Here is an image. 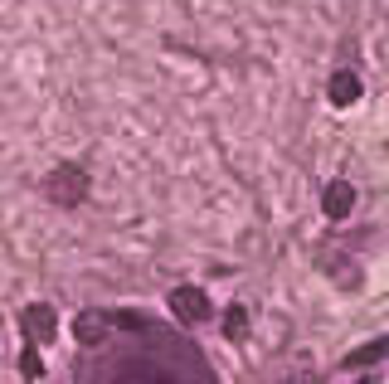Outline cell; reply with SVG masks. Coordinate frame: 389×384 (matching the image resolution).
<instances>
[{
  "mask_svg": "<svg viewBox=\"0 0 389 384\" xmlns=\"http://www.w3.org/2000/svg\"><path fill=\"white\" fill-rule=\"evenodd\" d=\"M112 321H117V326H127V331H141V326H146L137 311H122V316H112Z\"/></svg>",
  "mask_w": 389,
  "mask_h": 384,
  "instance_id": "30bf717a",
  "label": "cell"
},
{
  "mask_svg": "<svg viewBox=\"0 0 389 384\" xmlns=\"http://www.w3.org/2000/svg\"><path fill=\"white\" fill-rule=\"evenodd\" d=\"M170 311H175L185 326H199V321L209 316V297H204L199 287H175V292H170Z\"/></svg>",
  "mask_w": 389,
  "mask_h": 384,
  "instance_id": "7a4b0ae2",
  "label": "cell"
},
{
  "mask_svg": "<svg viewBox=\"0 0 389 384\" xmlns=\"http://www.w3.org/2000/svg\"><path fill=\"white\" fill-rule=\"evenodd\" d=\"M326 98H331L336 108H351V103L361 98V78H356L351 68H346V73H336V78H331V88H326Z\"/></svg>",
  "mask_w": 389,
  "mask_h": 384,
  "instance_id": "8992f818",
  "label": "cell"
},
{
  "mask_svg": "<svg viewBox=\"0 0 389 384\" xmlns=\"http://www.w3.org/2000/svg\"><path fill=\"white\" fill-rule=\"evenodd\" d=\"M73 336H78V346H103V336H108V316H103V311H83V316L73 321Z\"/></svg>",
  "mask_w": 389,
  "mask_h": 384,
  "instance_id": "5b68a950",
  "label": "cell"
},
{
  "mask_svg": "<svg viewBox=\"0 0 389 384\" xmlns=\"http://www.w3.org/2000/svg\"><path fill=\"white\" fill-rule=\"evenodd\" d=\"M224 336H229V341H244V336H249V311H244V306H229V311H224Z\"/></svg>",
  "mask_w": 389,
  "mask_h": 384,
  "instance_id": "52a82bcc",
  "label": "cell"
},
{
  "mask_svg": "<svg viewBox=\"0 0 389 384\" xmlns=\"http://www.w3.org/2000/svg\"><path fill=\"white\" fill-rule=\"evenodd\" d=\"M20 370H25V380H39V375H44V360H39V351H34V341H29V351H25V360H20Z\"/></svg>",
  "mask_w": 389,
  "mask_h": 384,
  "instance_id": "9c48e42d",
  "label": "cell"
},
{
  "mask_svg": "<svg viewBox=\"0 0 389 384\" xmlns=\"http://www.w3.org/2000/svg\"><path fill=\"white\" fill-rule=\"evenodd\" d=\"M380 356H389V336H385V341H375V346H361L356 356L346 360V370H351V365H370V360H380Z\"/></svg>",
  "mask_w": 389,
  "mask_h": 384,
  "instance_id": "ba28073f",
  "label": "cell"
},
{
  "mask_svg": "<svg viewBox=\"0 0 389 384\" xmlns=\"http://www.w3.org/2000/svg\"><path fill=\"white\" fill-rule=\"evenodd\" d=\"M321 209H326V219H346L356 209V185L351 180H331L326 194H321Z\"/></svg>",
  "mask_w": 389,
  "mask_h": 384,
  "instance_id": "277c9868",
  "label": "cell"
},
{
  "mask_svg": "<svg viewBox=\"0 0 389 384\" xmlns=\"http://www.w3.org/2000/svg\"><path fill=\"white\" fill-rule=\"evenodd\" d=\"M20 326H25V336L34 341V346H44L49 336H54V306H44V302H34V306H25V316H20Z\"/></svg>",
  "mask_w": 389,
  "mask_h": 384,
  "instance_id": "3957f363",
  "label": "cell"
},
{
  "mask_svg": "<svg viewBox=\"0 0 389 384\" xmlns=\"http://www.w3.org/2000/svg\"><path fill=\"white\" fill-rule=\"evenodd\" d=\"M44 190H49V199H58V204H78L88 194V175L78 165H58L54 175L44 180Z\"/></svg>",
  "mask_w": 389,
  "mask_h": 384,
  "instance_id": "6da1fadb",
  "label": "cell"
}]
</instances>
